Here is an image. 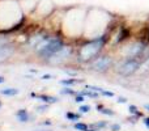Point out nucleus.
<instances>
[{"label": "nucleus", "instance_id": "nucleus-1", "mask_svg": "<svg viewBox=\"0 0 149 131\" xmlns=\"http://www.w3.org/2000/svg\"><path fill=\"white\" fill-rule=\"evenodd\" d=\"M103 43H105V37H101V38L94 39V41L86 43L81 50H80V58H81L82 60L92 59L93 57H95V55L101 51Z\"/></svg>", "mask_w": 149, "mask_h": 131}, {"label": "nucleus", "instance_id": "nucleus-2", "mask_svg": "<svg viewBox=\"0 0 149 131\" xmlns=\"http://www.w3.org/2000/svg\"><path fill=\"white\" fill-rule=\"evenodd\" d=\"M63 46H64V45H63L62 39H59V38H50L49 43H47L43 49H41L39 51H37V53H38L42 58L49 59V58H51L54 54H56L59 50H62Z\"/></svg>", "mask_w": 149, "mask_h": 131}, {"label": "nucleus", "instance_id": "nucleus-3", "mask_svg": "<svg viewBox=\"0 0 149 131\" xmlns=\"http://www.w3.org/2000/svg\"><path fill=\"white\" fill-rule=\"evenodd\" d=\"M139 68H140V64H139L137 60L128 59V60H126V62H124L120 67H119L118 72L120 75H123V76H131V75L135 74Z\"/></svg>", "mask_w": 149, "mask_h": 131}, {"label": "nucleus", "instance_id": "nucleus-4", "mask_svg": "<svg viewBox=\"0 0 149 131\" xmlns=\"http://www.w3.org/2000/svg\"><path fill=\"white\" fill-rule=\"evenodd\" d=\"M70 55H71V47L63 46L62 50H59L56 54H54L51 58H49V63H51V64H59V63L64 62L67 58H70Z\"/></svg>", "mask_w": 149, "mask_h": 131}, {"label": "nucleus", "instance_id": "nucleus-5", "mask_svg": "<svg viewBox=\"0 0 149 131\" xmlns=\"http://www.w3.org/2000/svg\"><path fill=\"white\" fill-rule=\"evenodd\" d=\"M111 64H113L111 58L102 57V58H98L95 62H93V64L90 67H92V69H94V71L103 72V71H106V69H109V67H110Z\"/></svg>", "mask_w": 149, "mask_h": 131}, {"label": "nucleus", "instance_id": "nucleus-6", "mask_svg": "<svg viewBox=\"0 0 149 131\" xmlns=\"http://www.w3.org/2000/svg\"><path fill=\"white\" fill-rule=\"evenodd\" d=\"M144 43L143 42H136V43L131 45V46L128 47V51H127V58L128 59H132V58L137 57V55H140L143 53V50H144Z\"/></svg>", "mask_w": 149, "mask_h": 131}, {"label": "nucleus", "instance_id": "nucleus-7", "mask_svg": "<svg viewBox=\"0 0 149 131\" xmlns=\"http://www.w3.org/2000/svg\"><path fill=\"white\" fill-rule=\"evenodd\" d=\"M13 53V47L10 46H3L0 47V60H4L7 58H9Z\"/></svg>", "mask_w": 149, "mask_h": 131}, {"label": "nucleus", "instance_id": "nucleus-8", "mask_svg": "<svg viewBox=\"0 0 149 131\" xmlns=\"http://www.w3.org/2000/svg\"><path fill=\"white\" fill-rule=\"evenodd\" d=\"M16 117H17V119L20 122H22V123H25V122L29 121V114H28V111H26L25 109H21V110H18L17 113H16Z\"/></svg>", "mask_w": 149, "mask_h": 131}, {"label": "nucleus", "instance_id": "nucleus-9", "mask_svg": "<svg viewBox=\"0 0 149 131\" xmlns=\"http://www.w3.org/2000/svg\"><path fill=\"white\" fill-rule=\"evenodd\" d=\"M38 100H42L45 104H56L58 102V98L56 97H52V96H47V95H39L38 96Z\"/></svg>", "mask_w": 149, "mask_h": 131}, {"label": "nucleus", "instance_id": "nucleus-10", "mask_svg": "<svg viewBox=\"0 0 149 131\" xmlns=\"http://www.w3.org/2000/svg\"><path fill=\"white\" fill-rule=\"evenodd\" d=\"M18 92L20 90L17 88H5V89H1V95L4 96H16L18 95Z\"/></svg>", "mask_w": 149, "mask_h": 131}, {"label": "nucleus", "instance_id": "nucleus-11", "mask_svg": "<svg viewBox=\"0 0 149 131\" xmlns=\"http://www.w3.org/2000/svg\"><path fill=\"white\" fill-rule=\"evenodd\" d=\"M97 110L100 111L101 114H105V116H110V117L115 114V113H114L113 110H110V109H105V108H103L102 105H98V106H97Z\"/></svg>", "mask_w": 149, "mask_h": 131}, {"label": "nucleus", "instance_id": "nucleus-12", "mask_svg": "<svg viewBox=\"0 0 149 131\" xmlns=\"http://www.w3.org/2000/svg\"><path fill=\"white\" fill-rule=\"evenodd\" d=\"M65 117H67V119H70V121H79V118H80V116L79 114H74V113H71V111H68V113H65Z\"/></svg>", "mask_w": 149, "mask_h": 131}, {"label": "nucleus", "instance_id": "nucleus-13", "mask_svg": "<svg viewBox=\"0 0 149 131\" xmlns=\"http://www.w3.org/2000/svg\"><path fill=\"white\" fill-rule=\"evenodd\" d=\"M74 129L79 130V131H86L89 129V126L85 123H74Z\"/></svg>", "mask_w": 149, "mask_h": 131}, {"label": "nucleus", "instance_id": "nucleus-14", "mask_svg": "<svg viewBox=\"0 0 149 131\" xmlns=\"http://www.w3.org/2000/svg\"><path fill=\"white\" fill-rule=\"evenodd\" d=\"M80 113H89L90 110H92V108L90 106H88V105H80Z\"/></svg>", "mask_w": 149, "mask_h": 131}, {"label": "nucleus", "instance_id": "nucleus-15", "mask_svg": "<svg viewBox=\"0 0 149 131\" xmlns=\"http://www.w3.org/2000/svg\"><path fill=\"white\" fill-rule=\"evenodd\" d=\"M106 126H107V123H106L105 121H102V122H97V123L90 125V127H98V129H102V127H106Z\"/></svg>", "mask_w": 149, "mask_h": 131}, {"label": "nucleus", "instance_id": "nucleus-16", "mask_svg": "<svg viewBox=\"0 0 149 131\" xmlns=\"http://www.w3.org/2000/svg\"><path fill=\"white\" fill-rule=\"evenodd\" d=\"M128 110H130V113H131V114H136V116H141V114L139 113V110H137V108H136V106H135V105H130Z\"/></svg>", "mask_w": 149, "mask_h": 131}, {"label": "nucleus", "instance_id": "nucleus-17", "mask_svg": "<svg viewBox=\"0 0 149 131\" xmlns=\"http://www.w3.org/2000/svg\"><path fill=\"white\" fill-rule=\"evenodd\" d=\"M74 83H76V80L74 79H67V80H62L60 84H63V85H73Z\"/></svg>", "mask_w": 149, "mask_h": 131}, {"label": "nucleus", "instance_id": "nucleus-18", "mask_svg": "<svg viewBox=\"0 0 149 131\" xmlns=\"http://www.w3.org/2000/svg\"><path fill=\"white\" fill-rule=\"evenodd\" d=\"M86 89H90V90H94V92H102V88H100V87H95V85H86Z\"/></svg>", "mask_w": 149, "mask_h": 131}, {"label": "nucleus", "instance_id": "nucleus-19", "mask_svg": "<svg viewBox=\"0 0 149 131\" xmlns=\"http://www.w3.org/2000/svg\"><path fill=\"white\" fill-rule=\"evenodd\" d=\"M60 93L62 95H74V90L71 89V88H64V89L60 90Z\"/></svg>", "mask_w": 149, "mask_h": 131}, {"label": "nucleus", "instance_id": "nucleus-20", "mask_svg": "<svg viewBox=\"0 0 149 131\" xmlns=\"http://www.w3.org/2000/svg\"><path fill=\"white\" fill-rule=\"evenodd\" d=\"M84 101H85V98H84V96H82V95L76 96V98H74V102H76V104H82Z\"/></svg>", "mask_w": 149, "mask_h": 131}, {"label": "nucleus", "instance_id": "nucleus-21", "mask_svg": "<svg viewBox=\"0 0 149 131\" xmlns=\"http://www.w3.org/2000/svg\"><path fill=\"white\" fill-rule=\"evenodd\" d=\"M47 108H49V106H47V104H46V105H42V106H37V113H45Z\"/></svg>", "mask_w": 149, "mask_h": 131}, {"label": "nucleus", "instance_id": "nucleus-22", "mask_svg": "<svg viewBox=\"0 0 149 131\" xmlns=\"http://www.w3.org/2000/svg\"><path fill=\"white\" fill-rule=\"evenodd\" d=\"M101 95H102V96H106V97H114V93H113V92H107V90H105V89L101 92Z\"/></svg>", "mask_w": 149, "mask_h": 131}, {"label": "nucleus", "instance_id": "nucleus-23", "mask_svg": "<svg viewBox=\"0 0 149 131\" xmlns=\"http://www.w3.org/2000/svg\"><path fill=\"white\" fill-rule=\"evenodd\" d=\"M116 102H118V104H126L127 102V98L126 97H119L118 100H116Z\"/></svg>", "mask_w": 149, "mask_h": 131}, {"label": "nucleus", "instance_id": "nucleus-24", "mask_svg": "<svg viewBox=\"0 0 149 131\" xmlns=\"http://www.w3.org/2000/svg\"><path fill=\"white\" fill-rule=\"evenodd\" d=\"M119 130H120L119 125H111V131H119Z\"/></svg>", "mask_w": 149, "mask_h": 131}, {"label": "nucleus", "instance_id": "nucleus-25", "mask_svg": "<svg viewBox=\"0 0 149 131\" xmlns=\"http://www.w3.org/2000/svg\"><path fill=\"white\" fill-rule=\"evenodd\" d=\"M52 79V75H43L42 76V80H51Z\"/></svg>", "mask_w": 149, "mask_h": 131}, {"label": "nucleus", "instance_id": "nucleus-26", "mask_svg": "<svg viewBox=\"0 0 149 131\" xmlns=\"http://www.w3.org/2000/svg\"><path fill=\"white\" fill-rule=\"evenodd\" d=\"M143 122H144V125L148 127V130H149V117H148V118H144V121H143Z\"/></svg>", "mask_w": 149, "mask_h": 131}, {"label": "nucleus", "instance_id": "nucleus-27", "mask_svg": "<svg viewBox=\"0 0 149 131\" xmlns=\"http://www.w3.org/2000/svg\"><path fill=\"white\" fill-rule=\"evenodd\" d=\"M144 108H145V109H148V111H149V104H145Z\"/></svg>", "mask_w": 149, "mask_h": 131}, {"label": "nucleus", "instance_id": "nucleus-28", "mask_svg": "<svg viewBox=\"0 0 149 131\" xmlns=\"http://www.w3.org/2000/svg\"><path fill=\"white\" fill-rule=\"evenodd\" d=\"M1 83H4V77L0 76V84H1Z\"/></svg>", "mask_w": 149, "mask_h": 131}, {"label": "nucleus", "instance_id": "nucleus-29", "mask_svg": "<svg viewBox=\"0 0 149 131\" xmlns=\"http://www.w3.org/2000/svg\"><path fill=\"white\" fill-rule=\"evenodd\" d=\"M86 131H98V130H93V129H90V130H89V129H88Z\"/></svg>", "mask_w": 149, "mask_h": 131}, {"label": "nucleus", "instance_id": "nucleus-30", "mask_svg": "<svg viewBox=\"0 0 149 131\" xmlns=\"http://www.w3.org/2000/svg\"><path fill=\"white\" fill-rule=\"evenodd\" d=\"M147 63H148V64H149V59H148V62H147Z\"/></svg>", "mask_w": 149, "mask_h": 131}]
</instances>
